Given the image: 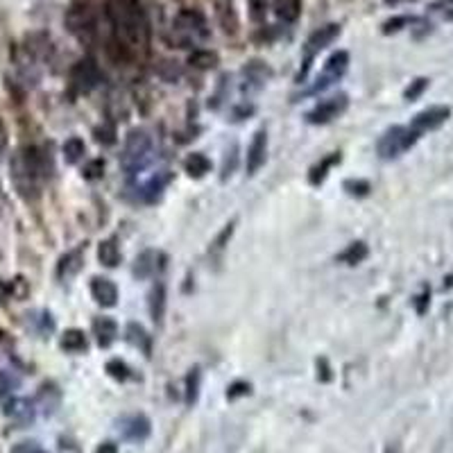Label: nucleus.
<instances>
[{
	"label": "nucleus",
	"mask_w": 453,
	"mask_h": 453,
	"mask_svg": "<svg viewBox=\"0 0 453 453\" xmlns=\"http://www.w3.org/2000/svg\"><path fill=\"white\" fill-rule=\"evenodd\" d=\"M107 18L113 28L116 39L127 52H147L150 21L141 0H107Z\"/></svg>",
	"instance_id": "1"
},
{
	"label": "nucleus",
	"mask_w": 453,
	"mask_h": 453,
	"mask_svg": "<svg viewBox=\"0 0 453 453\" xmlns=\"http://www.w3.org/2000/svg\"><path fill=\"white\" fill-rule=\"evenodd\" d=\"M347 104H349V100H347L345 93H340V96H333L329 100H322L318 107H313L306 113V121L311 125H327L333 118H338V116L347 109Z\"/></svg>",
	"instance_id": "9"
},
{
	"label": "nucleus",
	"mask_w": 453,
	"mask_h": 453,
	"mask_svg": "<svg viewBox=\"0 0 453 453\" xmlns=\"http://www.w3.org/2000/svg\"><path fill=\"white\" fill-rule=\"evenodd\" d=\"M216 14L227 34L238 32V14L234 9V0H216Z\"/></svg>",
	"instance_id": "15"
},
{
	"label": "nucleus",
	"mask_w": 453,
	"mask_h": 453,
	"mask_svg": "<svg viewBox=\"0 0 453 453\" xmlns=\"http://www.w3.org/2000/svg\"><path fill=\"white\" fill-rule=\"evenodd\" d=\"M107 371L113 379H121V381H125L127 376H130V369H127V365L121 363V361H109L107 363Z\"/></svg>",
	"instance_id": "33"
},
{
	"label": "nucleus",
	"mask_w": 453,
	"mask_h": 453,
	"mask_svg": "<svg viewBox=\"0 0 453 453\" xmlns=\"http://www.w3.org/2000/svg\"><path fill=\"white\" fill-rule=\"evenodd\" d=\"M11 177L23 197H34L39 193V184L48 177V159L39 147H26L14 157Z\"/></svg>",
	"instance_id": "2"
},
{
	"label": "nucleus",
	"mask_w": 453,
	"mask_h": 453,
	"mask_svg": "<svg viewBox=\"0 0 453 453\" xmlns=\"http://www.w3.org/2000/svg\"><path fill=\"white\" fill-rule=\"evenodd\" d=\"M447 18H449V21H453V9H451L449 14H447Z\"/></svg>",
	"instance_id": "47"
},
{
	"label": "nucleus",
	"mask_w": 453,
	"mask_h": 453,
	"mask_svg": "<svg viewBox=\"0 0 453 453\" xmlns=\"http://www.w3.org/2000/svg\"><path fill=\"white\" fill-rule=\"evenodd\" d=\"M7 413L18 417V420H23V422H32V417H34V408H32L30 401H14L7 408Z\"/></svg>",
	"instance_id": "29"
},
{
	"label": "nucleus",
	"mask_w": 453,
	"mask_h": 453,
	"mask_svg": "<svg viewBox=\"0 0 453 453\" xmlns=\"http://www.w3.org/2000/svg\"><path fill=\"white\" fill-rule=\"evenodd\" d=\"M66 26L84 43H91L93 37H96V21H93L86 7H71V11L66 14Z\"/></svg>",
	"instance_id": "10"
},
{
	"label": "nucleus",
	"mask_w": 453,
	"mask_h": 453,
	"mask_svg": "<svg viewBox=\"0 0 453 453\" xmlns=\"http://www.w3.org/2000/svg\"><path fill=\"white\" fill-rule=\"evenodd\" d=\"M451 116V109L449 107H428L424 109L422 113H417L413 123H410V130H415L417 134H424L428 130H435V127L442 125L447 118Z\"/></svg>",
	"instance_id": "11"
},
{
	"label": "nucleus",
	"mask_w": 453,
	"mask_h": 453,
	"mask_svg": "<svg viewBox=\"0 0 453 453\" xmlns=\"http://www.w3.org/2000/svg\"><path fill=\"white\" fill-rule=\"evenodd\" d=\"M413 18H408V16H397V18H390L386 26H383V32L386 34H392V32H399L403 26H408Z\"/></svg>",
	"instance_id": "35"
},
{
	"label": "nucleus",
	"mask_w": 453,
	"mask_h": 453,
	"mask_svg": "<svg viewBox=\"0 0 453 453\" xmlns=\"http://www.w3.org/2000/svg\"><path fill=\"white\" fill-rule=\"evenodd\" d=\"M184 170L189 172L191 177L200 179V177H204V175H206L208 170H211V161H208L202 152H193V155L186 157V161H184Z\"/></svg>",
	"instance_id": "20"
},
{
	"label": "nucleus",
	"mask_w": 453,
	"mask_h": 453,
	"mask_svg": "<svg viewBox=\"0 0 453 453\" xmlns=\"http://www.w3.org/2000/svg\"><path fill=\"white\" fill-rule=\"evenodd\" d=\"M5 143H7V138H5V127H3V123H0V152H3Z\"/></svg>",
	"instance_id": "43"
},
{
	"label": "nucleus",
	"mask_w": 453,
	"mask_h": 453,
	"mask_svg": "<svg viewBox=\"0 0 453 453\" xmlns=\"http://www.w3.org/2000/svg\"><path fill=\"white\" fill-rule=\"evenodd\" d=\"M276 16L286 23H295L301 11V0H274Z\"/></svg>",
	"instance_id": "22"
},
{
	"label": "nucleus",
	"mask_w": 453,
	"mask_h": 453,
	"mask_svg": "<svg viewBox=\"0 0 453 453\" xmlns=\"http://www.w3.org/2000/svg\"><path fill=\"white\" fill-rule=\"evenodd\" d=\"M444 286H447V288H451V286H453V274H449V276H447V281H444Z\"/></svg>",
	"instance_id": "45"
},
{
	"label": "nucleus",
	"mask_w": 453,
	"mask_h": 453,
	"mask_svg": "<svg viewBox=\"0 0 453 453\" xmlns=\"http://www.w3.org/2000/svg\"><path fill=\"white\" fill-rule=\"evenodd\" d=\"M91 295L100 306L111 308V306H116V301H118V288H116L113 281H109V279L93 276L91 279Z\"/></svg>",
	"instance_id": "12"
},
{
	"label": "nucleus",
	"mask_w": 453,
	"mask_h": 453,
	"mask_svg": "<svg viewBox=\"0 0 453 453\" xmlns=\"http://www.w3.org/2000/svg\"><path fill=\"white\" fill-rule=\"evenodd\" d=\"M9 293H11V286L5 284V281H0V301H5Z\"/></svg>",
	"instance_id": "42"
},
{
	"label": "nucleus",
	"mask_w": 453,
	"mask_h": 453,
	"mask_svg": "<svg viewBox=\"0 0 453 453\" xmlns=\"http://www.w3.org/2000/svg\"><path fill=\"white\" fill-rule=\"evenodd\" d=\"M420 138L415 130L410 127H390V130L381 136L379 141V157L381 159H397L399 155H403L406 150H410L415 145V141Z\"/></svg>",
	"instance_id": "5"
},
{
	"label": "nucleus",
	"mask_w": 453,
	"mask_h": 453,
	"mask_svg": "<svg viewBox=\"0 0 453 453\" xmlns=\"http://www.w3.org/2000/svg\"><path fill=\"white\" fill-rule=\"evenodd\" d=\"M340 161V155L338 152H333V155H329V157H324L318 166H313L311 168V175H308V181L313 184V186H318V184H322L324 181V177L329 175V170L338 164Z\"/></svg>",
	"instance_id": "21"
},
{
	"label": "nucleus",
	"mask_w": 453,
	"mask_h": 453,
	"mask_svg": "<svg viewBox=\"0 0 453 453\" xmlns=\"http://www.w3.org/2000/svg\"><path fill=\"white\" fill-rule=\"evenodd\" d=\"M426 86H428V79L426 77H420V79H415V82L406 89V93H403V98L406 100H417L422 96V93L426 91Z\"/></svg>",
	"instance_id": "32"
},
{
	"label": "nucleus",
	"mask_w": 453,
	"mask_h": 453,
	"mask_svg": "<svg viewBox=\"0 0 453 453\" xmlns=\"http://www.w3.org/2000/svg\"><path fill=\"white\" fill-rule=\"evenodd\" d=\"M197 386H200V369H191L189 379H186V403H193L197 399Z\"/></svg>",
	"instance_id": "30"
},
{
	"label": "nucleus",
	"mask_w": 453,
	"mask_h": 453,
	"mask_svg": "<svg viewBox=\"0 0 453 453\" xmlns=\"http://www.w3.org/2000/svg\"><path fill=\"white\" fill-rule=\"evenodd\" d=\"M155 159V143L152 138L147 136V132L143 130H134L130 132L125 141V152H123V170L127 177L138 175L150 161Z\"/></svg>",
	"instance_id": "3"
},
{
	"label": "nucleus",
	"mask_w": 453,
	"mask_h": 453,
	"mask_svg": "<svg viewBox=\"0 0 453 453\" xmlns=\"http://www.w3.org/2000/svg\"><path fill=\"white\" fill-rule=\"evenodd\" d=\"M189 64L206 71V68H213L218 64V55L211 52V50H193L191 57H189Z\"/></svg>",
	"instance_id": "27"
},
{
	"label": "nucleus",
	"mask_w": 453,
	"mask_h": 453,
	"mask_svg": "<svg viewBox=\"0 0 453 453\" xmlns=\"http://www.w3.org/2000/svg\"><path fill=\"white\" fill-rule=\"evenodd\" d=\"M157 261H159V254L152 252V250L138 254L136 261H134V276H138V279H150V276H152V274L157 272V268H159Z\"/></svg>",
	"instance_id": "17"
},
{
	"label": "nucleus",
	"mask_w": 453,
	"mask_h": 453,
	"mask_svg": "<svg viewBox=\"0 0 453 453\" xmlns=\"http://www.w3.org/2000/svg\"><path fill=\"white\" fill-rule=\"evenodd\" d=\"M98 259H100L102 265H107V268H116V265H118L121 252H118V245H116L113 238L100 242V247H98Z\"/></svg>",
	"instance_id": "23"
},
{
	"label": "nucleus",
	"mask_w": 453,
	"mask_h": 453,
	"mask_svg": "<svg viewBox=\"0 0 453 453\" xmlns=\"http://www.w3.org/2000/svg\"><path fill=\"white\" fill-rule=\"evenodd\" d=\"M62 150H64V159L68 161V164H77V161L84 157L86 145H84L82 138L73 136V138H68V141L64 143V147H62Z\"/></svg>",
	"instance_id": "26"
},
{
	"label": "nucleus",
	"mask_w": 453,
	"mask_h": 453,
	"mask_svg": "<svg viewBox=\"0 0 453 453\" xmlns=\"http://www.w3.org/2000/svg\"><path fill=\"white\" fill-rule=\"evenodd\" d=\"M247 392H250L247 383H234V386H231V390H229L227 394H229V399H236L238 394H247Z\"/></svg>",
	"instance_id": "38"
},
{
	"label": "nucleus",
	"mask_w": 453,
	"mask_h": 453,
	"mask_svg": "<svg viewBox=\"0 0 453 453\" xmlns=\"http://www.w3.org/2000/svg\"><path fill=\"white\" fill-rule=\"evenodd\" d=\"M127 335H130V342L141 347L143 352H150V340H147V333L143 327H138V324H130L127 327Z\"/></svg>",
	"instance_id": "28"
},
{
	"label": "nucleus",
	"mask_w": 453,
	"mask_h": 453,
	"mask_svg": "<svg viewBox=\"0 0 453 453\" xmlns=\"http://www.w3.org/2000/svg\"><path fill=\"white\" fill-rule=\"evenodd\" d=\"M98 453H118V447H116L113 442H104L98 447Z\"/></svg>",
	"instance_id": "41"
},
{
	"label": "nucleus",
	"mask_w": 453,
	"mask_h": 453,
	"mask_svg": "<svg viewBox=\"0 0 453 453\" xmlns=\"http://www.w3.org/2000/svg\"><path fill=\"white\" fill-rule=\"evenodd\" d=\"M11 388H16V379H11L9 374H5V371H0V397L7 394Z\"/></svg>",
	"instance_id": "37"
},
{
	"label": "nucleus",
	"mask_w": 453,
	"mask_h": 453,
	"mask_svg": "<svg viewBox=\"0 0 453 453\" xmlns=\"http://www.w3.org/2000/svg\"><path fill=\"white\" fill-rule=\"evenodd\" d=\"M121 433L132 442H143L150 435V420L145 415H132L121 422Z\"/></svg>",
	"instance_id": "14"
},
{
	"label": "nucleus",
	"mask_w": 453,
	"mask_h": 453,
	"mask_svg": "<svg viewBox=\"0 0 453 453\" xmlns=\"http://www.w3.org/2000/svg\"><path fill=\"white\" fill-rule=\"evenodd\" d=\"M208 37L206 18L195 9H184L172 21V43L177 48H191V45L200 43Z\"/></svg>",
	"instance_id": "4"
},
{
	"label": "nucleus",
	"mask_w": 453,
	"mask_h": 453,
	"mask_svg": "<svg viewBox=\"0 0 453 453\" xmlns=\"http://www.w3.org/2000/svg\"><path fill=\"white\" fill-rule=\"evenodd\" d=\"M401 3H415V0H386V5H401Z\"/></svg>",
	"instance_id": "44"
},
{
	"label": "nucleus",
	"mask_w": 453,
	"mask_h": 453,
	"mask_svg": "<svg viewBox=\"0 0 453 453\" xmlns=\"http://www.w3.org/2000/svg\"><path fill=\"white\" fill-rule=\"evenodd\" d=\"M345 191L349 193V195H358V197H363L369 193V184L363 181V179H347L345 181Z\"/></svg>",
	"instance_id": "31"
},
{
	"label": "nucleus",
	"mask_w": 453,
	"mask_h": 453,
	"mask_svg": "<svg viewBox=\"0 0 453 453\" xmlns=\"http://www.w3.org/2000/svg\"><path fill=\"white\" fill-rule=\"evenodd\" d=\"M338 34H340V26H335V23H329V26H324L320 30H315L311 34V37L306 39L304 43V68L299 71L297 75V82H301V79L306 77L308 73V68L313 64V60L320 55V50H324L327 45H331L335 39H338Z\"/></svg>",
	"instance_id": "6"
},
{
	"label": "nucleus",
	"mask_w": 453,
	"mask_h": 453,
	"mask_svg": "<svg viewBox=\"0 0 453 453\" xmlns=\"http://www.w3.org/2000/svg\"><path fill=\"white\" fill-rule=\"evenodd\" d=\"M14 453H43L39 447H34L32 442H26V444H21V447H16L14 449Z\"/></svg>",
	"instance_id": "39"
},
{
	"label": "nucleus",
	"mask_w": 453,
	"mask_h": 453,
	"mask_svg": "<svg viewBox=\"0 0 453 453\" xmlns=\"http://www.w3.org/2000/svg\"><path fill=\"white\" fill-rule=\"evenodd\" d=\"M367 259V245L363 240H356V242H352L349 247H347L340 257H338V261H342V263H347V265H358V263H363Z\"/></svg>",
	"instance_id": "25"
},
{
	"label": "nucleus",
	"mask_w": 453,
	"mask_h": 453,
	"mask_svg": "<svg viewBox=\"0 0 453 453\" xmlns=\"http://www.w3.org/2000/svg\"><path fill=\"white\" fill-rule=\"evenodd\" d=\"M147 306H150V318L155 322L164 320V313H166V286L164 284H157L152 290H150Z\"/></svg>",
	"instance_id": "18"
},
{
	"label": "nucleus",
	"mask_w": 453,
	"mask_h": 453,
	"mask_svg": "<svg viewBox=\"0 0 453 453\" xmlns=\"http://www.w3.org/2000/svg\"><path fill=\"white\" fill-rule=\"evenodd\" d=\"M102 172H104V161L96 159V161H91V164L84 168V177L86 179H98V177H102Z\"/></svg>",
	"instance_id": "34"
},
{
	"label": "nucleus",
	"mask_w": 453,
	"mask_h": 453,
	"mask_svg": "<svg viewBox=\"0 0 453 453\" xmlns=\"http://www.w3.org/2000/svg\"><path fill=\"white\" fill-rule=\"evenodd\" d=\"M386 453H397V447H388V449H386Z\"/></svg>",
	"instance_id": "46"
},
{
	"label": "nucleus",
	"mask_w": 453,
	"mask_h": 453,
	"mask_svg": "<svg viewBox=\"0 0 453 453\" xmlns=\"http://www.w3.org/2000/svg\"><path fill=\"white\" fill-rule=\"evenodd\" d=\"M250 9H252V18L261 21L265 16V9H268V0H250Z\"/></svg>",
	"instance_id": "36"
},
{
	"label": "nucleus",
	"mask_w": 453,
	"mask_h": 453,
	"mask_svg": "<svg viewBox=\"0 0 453 453\" xmlns=\"http://www.w3.org/2000/svg\"><path fill=\"white\" fill-rule=\"evenodd\" d=\"M428 297H431V295H428V290H424V293H422V297H417V299H420V301H417V313H424L426 311V306H428Z\"/></svg>",
	"instance_id": "40"
},
{
	"label": "nucleus",
	"mask_w": 453,
	"mask_h": 453,
	"mask_svg": "<svg viewBox=\"0 0 453 453\" xmlns=\"http://www.w3.org/2000/svg\"><path fill=\"white\" fill-rule=\"evenodd\" d=\"M93 333H96L100 347H109L116 340V335H118V324L111 318H98L93 322Z\"/></svg>",
	"instance_id": "16"
},
{
	"label": "nucleus",
	"mask_w": 453,
	"mask_h": 453,
	"mask_svg": "<svg viewBox=\"0 0 453 453\" xmlns=\"http://www.w3.org/2000/svg\"><path fill=\"white\" fill-rule=\"evenodd\" d=\"M347 66H349V55H347L345 50L331 55L327 60V64H324V68H322L318 82L313 84V89L308 93H320L324 89H329L331 84H335L347 73Z\"/></svg>",
	"instance_id": "8"
},
{
	"label": "nucleus",
	"mask_w": 453,
	"mask_h": 453,
	"mask_svg": "<svg viewBox=\"0 0 453 453\" xmlns=\"http://www.w3.org/2000/svg\"><path fill=\"white\" fill-rule=\"evenodd\" d=\"M100 82H102V71H100V66L91 60V57H86V60H79L73 66V71H71V86L77 93H89V91L96 89Z\"/></svg>",
	"instance_id": "7"
},
{
	"label": "nucleus",
	"mask_w": 453,
	"mask_h": 453,
	"mask_svg": "<svg viewBox=\"0 0 453 453\" xmlns=\"http://www.w3.org/2000/svg\"><path fill=\"white\" fill-rule=\"evenodd\" d=\"M265 155H268V134L265 130H259L254 134L250 150H247V172L254 175L263 164H265Z\"/></svg>",
	"instance_id": "13"
},
{
	"label": "nucleus",
	"mask_w": 453,
	"mask_h": 453,
	"mask_svg": "<svg viewBox=\"0 0 453 453\" xmlns=\"http://www.w3.org/2000/svg\"><path fill=\"white\" fill-rule=\"evenodd\" d=\"M62 347H64L66 352H71V354L84 352V349H86V335H84V331H79V329H68V331L62 335Z\"/></svg>",
	"instance_id": "24"
},
{
	"label": "nucleus",
	"mask_w": 453,
	"mask_h": 453,
	"mask_svg": "<svg viewBox=\"0 0 453 453\" xmlns=\"http://www.w3.org/2000/svg\"><path fill=\"white\" fill-rule=\"evenodd\" d=\"M82 254H84V247H77L73 250L71 254H66V257L60 261V268H57V274H60V279H71L73 274L79 272V268H82Z\"/></svg>",
	"instance_id": "19"
}]
</instances>
